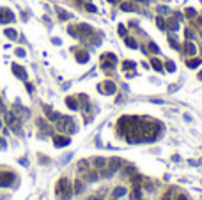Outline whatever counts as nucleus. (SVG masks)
<instances>
[{"instance_id":"f257e3e1","label":"nucleus","mask_w":202,"mask_h":200,"mask_svg":"<svg viewBox=\"0 0 202 200\" xmlns=\"http://www.w3.org/2000/svg\"><path fill=\"white\" fill-rule=\"evenodd\" d=\"M55 193L59 195V199H62V200L69 199V197L73 195V190H71V183H69V179H66V177L59 179V183H57V186H55Z\"/></svg>"},{"instance_id":"f03ea898","label":"nucleus","mask_w":202,"mask_h":200,"mask_svg":"<svg viewBox=\"0 0 202 200\" xmlns=\"http://www.w3.org/2000/svg\"><path fill=\"white\" fill-rule=\"evenodd\" d=\"M57 129H59V131H69V133H75V131H76L73 119H69V117H62V115L57 119Z\"/></svg>"},{"instance_id":"7ed1b4c3","label":"nucleus","mask_w":202,"mask_h":200,"mask_svg":"<svg viewBox=\"0 0 202 200\" xmlns=\"http://www.w3.org/2000/svg\"><path fill=\"white\" fill-rule=\"evenodd\" d=\"M5 122H7V126H9L14 133H21V122H20V119H18L14 113H7V115H5Z\"/></svg>"},{"instance_id":"20e7f679","label":"nucleus","mask_w":202,"mask_h":200,"mask_svg":"<svg viewBox=\"0 0 202 200\" xmlns=\"http://www.w3.org/2000/svg\"><path fill=\"white\" fill-rule=\"evenodd\" d=\"M115 62H117V58H115L114 53H105V55H101V67H103V69H112V67L115 66Z\"/></svg>"},{"instance_id":"39448f33","label":"nucleus","mask_w":202,"mask_h":200,"mask_svg":"<svg viewBox=\"0 0 202 200\" xmlns=\"http://www.w3.org/2000/svg\"><path fill=\"white\" fill-rule=\"evenodd\" d=\"M14 174L12 172H0V188H9L14 183Z\"/></svg>"},{"instance_id":"423d86ee","label":"nucleus","mask_w":202,"mask_h":200,"mask_svg":"<svg viewBox=\"0 0 202 200\" xmlns=\"http://www.w3.org/2000/svg\"><path fill=\"white\" fill-rule=\"evenodd\" d=\"M11 21H14L12 11L7 9V7H0V23H2V25H7V23H11Z\"/></svg>"},{"instance_id":"0eeeda50","label":"nucleus","mask_w":202,"mask_h":200,"mask_svg":"<svg viewBox=\"0 0 202 200\" xmlns=\"http://www.w3.org/2000/svg\"><path fill=\"white\" fill-rule=\"evenodd\" d=\"M98 90L103 92V94H114V92L117 90V87H115L114 82H103V83L98 87Z\"/></svg>"},{"instance_id":"6e6552de","label":"nucleus","mask_w":202,"mask_h":200,"mask_svg":"<svg viewBox=\"0 0 202 200\" xmlns=\"http://www.w3.org/2000/svg\"><path fill=\"white\" fill-rule=\"evenodd\" d=\"M11 69H12V73L20 78V80H27V71L21 67V66H18V64H12L11 66Z\"/></svg>"},{"instance_id":"1a4fd4ad","label":"nucleus","mask_w":202,"mask_h":200,"mask_svg":"<svg viewBox=\"0 0 202 200\" xmlns=\"http://www.w3.org/2000/svg\"><path fill=\"white\" fill-rule=\"evenodd\" d=\"M69 142H71V138H67V136H55L53 138L55 147H66V145H69Z\"/></svg>"},{"instance_id":"9d476101","label":"nucleus","mask_w":202,"mask_h":200,"mask_svg":"<svg viewBox=\"0 0 202 200\" xmlns=\"http://www.w3.org/2000/svg\"><path fill=\"white\" fill-rule=\"evenodd\" d=\"M119 167H121V160H117V158H112V160H110V168H108V172H106L105 175H112L115 170H119Z\"/></svg>"},{"instance_id":"9b49d317","label":"nucleus","mask_w":202,"mask_h":200,"mask_svg":"<svg viewBox=\"0 0 202 200\" xmlns=\"http://www.w3.org/2000/svg\"><path fill=\"white\" fill-rule=\"evenodd\" d=\"M195 51H197L195 44H193V43H190V41H186V43H185V53H186V55H190V57H193V55H195Z\"/></svg>"},{"instance_id":"f8f14e48","label":"nucleus","mask_w":202,"mask_h":200,"mask_svg":"<svg viewBox=\"0 0 202 200\" xmlns=\"http://www.w3.org/2000/svg\"><path fill=\"white\" fill-rule=\"evenodd\" d=\"M76 62H80V64L89 62V53L87 51H76Z\"/></svg>"},{"instance_id":"ddd939ff","label":"nucleus","mask_w":202,"mask_h":200,"mask_svg":"<svg viewBox=\"0 0 202 200\" xmlns=\"http://www.w3.org/2000/svg\"><path fill=\"white\" fill-rule=\"evenodd\" d=\"M92 165H94L96 168H105L106 160H105V158H94V160H92Z\"/></svg>"},{"instance_id":"4468645a","label":"nucleus","mask_w":202,"mask_h":200,"mask_svg":"<svg viewBox=\"0 0 202 200\" xmlns=\"http://www.w3.org/2000/svg\"><path fill=\"white\" fill-rule=\"evenodd\" d=\"M66 105H67L71 110H78V101H76L75 97H67V99H66Z\"/></svg>"},{"instance_id":"2eb2a0df","label":"nucleus","mask_w":202,"mask_h":200,"mask_svg":"<svg viewBox=\"0 0 202 200\" xmlns=\"http://www.w3.org/2000/svg\"><path fill=\"white\" fill-rule=\"evenodd\" d=\"M44 112H46V115H48V119H50V121H57V119H59V117H60V115H59V113H57V112H51V110H50V108H48V106H46V108H44Z\"/></svg>"},{"instance_id":"dca6fc26","label":"nucleus","mask_w":202,"mask_h":200,"mask_svg":"<svg viewBox=\"0 0 202 200\" xmlns=\"http://www.w3.org/2000/svg\"><path fill=\"white\" fill-rule=\"evenodd\" d=\"M151 66H153L156 71H163V64H161L158 58H153V60H151Z\"/></svg>"},{"instance_id":"f3484780","label":"nucleus","mask_w":202,"mask_h":200,"mask_svg":"<svg viewBox=\"0 0 202 200\" xmlns=\"http://www.w3.org/2000/svg\"><path fill=\"white\" fill-rule=\"evenodd\" d=\"M124 193H126V188H122V186H119V188L114 190V197H115V199H121Z\"/></svg>"},{"instance_id":"a211bd4d","label":"nucleus","mask_w":202,"mask_h":200,"mask_svg":"<svg viewBox=\"0 0 202 200\" xmlns=\"http://www.w3.org/2000/svg\"><path fill=\"white\" fill-rule=\"evenodd\" d=\"M201 58H192V60H188L186 64H188V67H197V66H201Z\"/></svg>"},{"instance_id":"6ab92c4d","label":"nucleus","mask_w":202,"mask_h":200,"mask_svg":"<svg viewBox=\"0 0 202 200\" xmlns=\"http://www.w3.org/2000/svg\"><path fill=\"white\" fill-rule=\"evenodd\" d=\"M156 25H158V28H160V30H167V23H165L161 18H156Z\"/></svg>"},{"instance_id":"aec40b11","label":"nucleus","mask_w":202,"mask_h":200,"mask_svg":"<svg viewBox=\"0 0 202 200\" xmlns=\"http://www.w3.org/2000/svg\"><path fill=\"white\" fill-rule=\"evenodd\" d=\"M5 35L9 37V39H16V30H12V28H5Z\"/></svg>"},{"instance_id":"412c9836","label":"nucleus","mask_w":202,"mask_h":200,"mask_svg":"<svg viewBox=\"0 0 202 200\" xmlns=\"http://www.w3.org/2000/svg\"><path fill=\"white\" fill-rule=\"evenodd\" d=\"M126 46H128V48H137L138 44H137V41H135V39H131V37H126Z\"/></svg>"},{"instance_id":"4be33fe9","label":"nucleus","mask_w":202,"mask_h":200,"mask_svg":"<svg viewBox=\"0 0 202 200\" xmlns=\"http://www.w3.org/2000/svg\"><path fill=\"white\" fill-rule=\"evenodd\" d=\"M87 165H89V161L82 160V161L78 163V170H80V172H85V170H87Z\"/></svg>"},{"instance_id":"5701e85b","label":"nucleus","mask_w":202,"mask_h":200,"mask_svg":"<svg viewBox=\"0 0 202 200\" xmlns=\"http://www.w3.org/2000/svg\"><path fill=\"white\" fill-rule=\"evenodd\" d=\"M122 67H124V69H135V62H131V60H126V62L122 64Z\"/></svg>"},{"instance_id":"b1692460","label":"nucleus","mask_w":202,"mask_h":200,"mask_svg":"<svg viewBox=\"0 0 202 200\" xmlns=\"http://www.w3.org/2000/svg\"><path fill=\"white\" fill-rule=\"evenodd\" d=\"M165 67H167V71H169V73H174V71H176V66H174V62H170V60L165 64Z\"/></svg>"},{"instance_id":"393cba45","label":"nucleus","mask_w":202,"mask_h":200,"mask_svg":"<svg viewBox=\"0 0 202 200\" xmlns=\"http://www.w3.org/2000/svg\"><path fill=\"white\" fill-rule=\"evenodd\" d=\"M121 9H122V11H133V5L128 4V2H124V4H121Z\"/></svg>"},{"instance_id":"a878e982","label":"nucleus","mask_w":202,"mask_h":200,"mask_svg":"<svg viewBox=\"0 0 202 200\" xmlns=\"http://www.w3.org/2000/svg\"><path fill=\"white\" fill-rule=\"evenodd\" d=\"M186 16H188V18H195V16H197L195 9H190V7H188V9H186Z\"/></svg>"},{"instance_id":"bb28decb","label":"nucleus","mask_w":202,"mask_h":200,"mask_svg":"<svg viewBox=\"0 0 202 200\" xmlns=\"http://www.w3.org/2000/svg\"><path fill=\"white\" fill-rule=\"evenodd\" d=\"M87 179L89 181H96L98 179V174L96 172H87Z\"/></svg>"},{"instance_id":"cd10ccee","label":"nucleus","mask_w":202,"mask_h":200,"mask_svg":"<svg viewBox=\"0 0 202 200\" xmlns=\"http://www.w3.org/2000/svg\"><path fill=\"white\" fill-rule=\"evenodd\" d=\"M59 18H60V19H67V18H69V14H67V12H64L62 9H59Z\"/></svg>"},{"instance_id":"c85d7f7f","label":"nucleus","mask_w":202,"mask_h":200,"mask_svg":"<svg viewBox=\"0 0 202 200\" xmlns=\"http://www.w3.org/2000/svg\"><path fill=\"white\" fill-rule=\"evenodd\" d=\"M85 9L87 11H91V12H96L98 9H96V5H92V4H85Z\"/></svg>"},{"instance_id":"c756f323","label":"nucleus","mask_w":202,"mask_h":200,"mask_svg":"<svg viewBox=\"0 0 202 200\" xmlns=\"http://www.w3.org/2000/svg\"><path fill=\"white\" fill-rule=\"evenodd\" d=\"M169 28H170V30H177V21H174V19H172V21L169 23Z\"/></svg>"},{"instance_id":"7c9ffc66","label":"nucleus","mask_w":202,"mask_h":200,"mask_svg":"<svg viewBox=\"0 0 202 200\" xmlns=\"http://www.w3.org/2000/svg\"><path fill=\"white\" fill-rule=\"evenodd\" d=\"M82 190H83V186H82V183H80V181H78V183H76V184H75V191H76V193H80V191H82Z\"/></svg>"},{"instance_id":"2f4dec72","label":"nucleus","mask_w":202,"mask_h":200,"mask_svg":"<svg viewBox=\"0 0 202 200\" xmlns=\"http://www.w3.org/2000/svg\"><path fill=\"white\" fill-rule=\"evenodd\" d=\"M169 43H170V46H172V48H176V50H179V44H177V43H176V41H174L172 37L169 39Z\"/></svg>"},{"instance_id":"473e14b6","label":"nucleus","mask_w":202,"mask_h":200,"mask_svg":"<svg viewBox=\"0 0 202 200\" xmlns=\"http://www.w3.org/2000/svg\"><path fill=\"white\" fill-rule=\"evenodd\" d=\"M149 48H151V51H154V53H158L160 50H158V46L154 44V43H149Z\"/></svg>"},{"instance_id":"72a5a7b5","label":"nucleus","mask_w":202,"mask_h":200,"mask_svg":"<svg viewBox=\"0 0 202 200\" xmlns=\"http://www.w3.org/2000/svg\"><path fill=\"white\" fill-rule=\"evenodd\" d=\"M161 200H172V191H167L165 195H163V199Z\"/></svg>"},{"instance_id":"f704fd0d","label":"nucleus","mask_w":202,"mask_h":200,"mask_svg":"<svg viewBox=\"0 0 202 200\" xmlns=\"http://www.w3.org/2000/svg\"><path fill=\"white\" fill-rule=\"evenodd\" d=\"M16 55H18V57H25V50L18 48V50H16Z\"/></svg>"},{"instance_id":"c9c22d12","label":"nucleus","mask_w":202,"mask_h":200,"mask_svg":"<svg viewBox=\"0 0 202 200\" xmlns=\"http://www.w3.org/2000/svg\"><path fill=\"white\" fill-rule=\"evenodd\" d=\"M0 149L4 151V149H7V144H5V140L4 138H0Z\"/></svg>"},{"instance_id":"e433bc0d","label":"nucleus","mask_w":202,"mask_h":200,"mask_svg":"<svg viewBox=\"0 0 202 200\" xmlns=\"http://www.w3.org/2000/svg\"><path fill=\"white\" fill-rule=\"evenodd\" d=\"M119 34H121V35H126V28H124L122 25H119Z\"/></svg>"},{"instance_id":"4c0bfd02","label":"nucleus","mask_w":202,"mask_h":200,"mask_svg":"<svg viewBox=\"0 0 202 200\" xmlns=\"http://www.w3.org/2000/svg\"><path fill=\"white\" fill-rule=\"evenodd\" d=\"M176 200H188V197H186V195H177Z\"/></svg>"},{"instance_id":"58836bf2","label":"nucleus","mask_w":202,"mask_h":200,"mask_svg":"<svg viewBox=\"0 0 202 200\" xmlns=\"http://www.w3.org/2000/svg\"><path fill=\"white\" fill-rule=\"evenodd\" d=\"M158 11H160V12H167L169 9H167V7H158Z\"/></svg>"},{"instance_id":"ea45409f","label":"nucleus","mask_w":202,"mask_h":200,"mask_svg":"<svg viewBox=\"0 0 202 200\" xmlns=\"http://www.w3.org/2000/svg\"><path fill=\"white\" fill-rule=\"evenodd\" d=\"M110 4H119V0H108Z\"/></svg>"},{"instance_id":"a19ab883","label":"nucleus","mask_w":202,"mask_h":200,"mask_svg":"<svg viewBox=\"0 0 202 200\" xmlns=\"http://www.w3.org/2000/svg\"><path fill=\"white\" fill-rule=\"evenodd\" d=\"M5 108H4V105H2V101H0V112H4Z\"/></svg>"},{"instance_id":"79ce46f5","label":"nucleus","mask_w":202,"mask_h":200,"mask_svg":"<svg viewBox=\"0 0 202 200\" xmlns=\"http://www.w3.org/2000/svg\"><path fill=\"white\" fill-rule=\"evenodd\" d=\"M89 200H101V197H94V199H89Z\"/></svg>"},{"instance_id":"37998d69","label":"nucleus","mask_w":202,"mask_h":200,"mask_svg":"<svg viewBox=\"0 0 202 200\" xmlns=\"http://www.w3.org/2000/svg\"><path fill=\"white\" fill-rule=\"evenodd\" d=\"M199 80H202V73H199Z\"/></svg>"},{"instance_id":"c03bdc74","label":"nucleus","mask_w":202,"mask_h":200,"mask_svg":"<svg viewBox=\"0 0 202 200\" xmlns=\"http://www.w3.org/2000/svg\"><path fill=\"white\" fill-rule=\"evenodd\" d=\"M137 2H146V0H137Z\"/></svg>"}]
</instances>
